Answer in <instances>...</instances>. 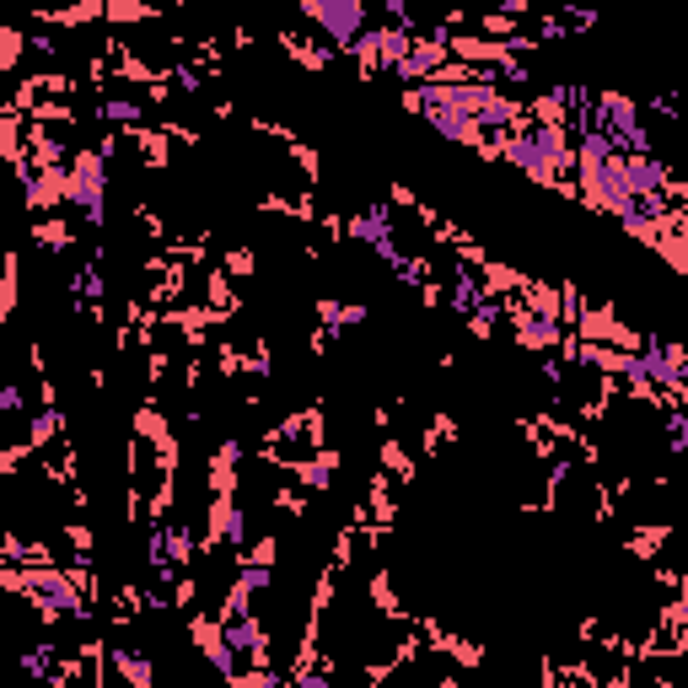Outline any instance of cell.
I'll return each mask as SVG.
<instances>
[{"mask_svg":"<svg viewBox=\"0 0 688 688\" xmlns=\"http://www.w3.org/2000/svg\"><path fill=\"white\" fill-rule=\"evenodd\" d=\"M103 113H108L113 124H135V119H140V108H135V103H124V97H108Z\"/></svg>","mask_w":688,"mask_h":688,"instance_id":"cell-4","label":"cell"},{"mask_svg":"<svg viewBox=\"0 0 688 688\" xmlns=\"http://www.w3.org/2000/svg\"><path fill=\"white\" fill-rule=\"evenodd\" d=\"M307 17L328 27V43L355 49V38H361V27H366V6L361 0H312Z\"/></svg>","mask_w":688,"mask_h":688,"instance_id":"cell-1","label":"cell"},{"mask_svg":"<svg viewBox=\"0 0 688 688\" xmlns=\"http://www.w3.org/2000/svg\"><path fill=\"white\" fill-rule=\"evenodd\" d=\"M683 624H688V602H683Z\"/></svg>","mask_w":688,"mask_h":688,"instance_id":"cell-6","label":"cell"},{"mask_svg":"<svg viewBox=\"0 0 688 688\" xmlns=\"http://www.w3.org/2000/svg\"><path fill=\"white\" fill-rule=\"evenodd\" d=\"M0 409L17 414V409H22V387H0Z\"/></svg>","mask_w":688,"mask_h":688,"instance_id":"cell-5","label":"cell"},{"mask_svg":"<svg viewBox=\"0 0 688 688\" xmlns=\"http://www.w3.org/2000/svg\"><path fill=\"white\" fill-rule=\"evenodd\" d=\"M33 592L38 597H49L54 608H81V597H76V586H70L65 576H54V570H43V576L33 581Z\"/></svg>","mask_w":688,"mask_h":688,"instance_id":"cell-3","label":"cell"},{"mask_svg":"<svg viewBox=\"0 0 688 688\" xmlns=\"http://www.w3.org/2000/svg\"><path fill=\"white\" fill-rule=\"evenodd\" d=\"M425 124L436 129V135L457 140V146H484V124L468 119V113H457V108H425Z\"/></svg>","mask_w":688,"mask_h":688,"instance_id":"cell-2","label":"cell"}]
</instances>
